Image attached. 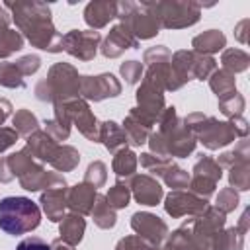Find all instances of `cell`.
<instances>
[{"mask_svg":"<svg viewBox=\"0 0 250 250\" xmlns=\"http://www.w3.org/2000/svg\"><path fill=\"white\" fill-rule=\"evenodd\" d=\"M41 221L39 207L21 195H10L0 201V229L6 234L31 232Z\"/></svg>","mask_w":250,"mask_h":250,"instance_id":"6da1fadb","label":"cell"},{"mask_svg":"<svg viewBox=\"0 0 250 250\" xmlns=\"http://www.w3.org/2000/svg\"><path fill=\"white\" fill-rule=\"evenodd\" d=\"M16 250H51V246H49L45 240H41V238H37V236H31V238L21 240Z\"/></svg>","mask_w":250,"mask_h":250,"instance_id":"7a4b0ae2","label":"cell"}]
</instances>
